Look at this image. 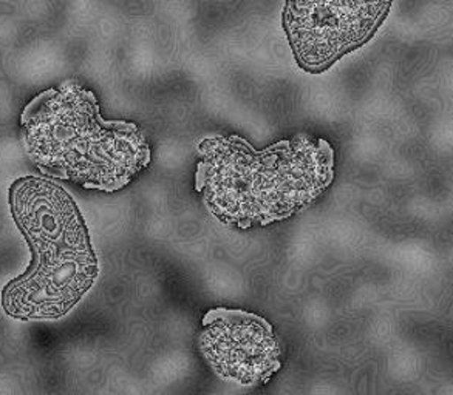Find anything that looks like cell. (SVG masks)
Instances as JSON below:
<instances>
[{"mask_svg": "<svg viewBox=\"0 0 453 395\" xmlns=\"http://www.w3.org/2000/svg\"><path fill=\"white\" fill-rule=\"evenodd\" d=\"M12 216L28 239L45 310L64 314L92 286L96 256L73 198L61 186L27 177L10 189Z\"/></svg>", "mask_w": 453, "mask_h": 395, "instance_id": "3957f363", "label": "cell"}, {"mask_svg": "<svg viewBox=\"0 0 453 395\" xmlns=\"http://www.w3.org/2000/svg\"><path fill=\"white\" fill-rule=\"evenodd\" d=\"M393 0H287L282 27L301 70L328 72L343 56L367 45Z\"/></svg>", "mask_w": 453, "mask_h": 395, "instance_id": "277c9868", "label": "cell"}, {"mask_svg": "<svg viewBox=\"0 0 453 395\" xmlns=\"http://www.w3.org/2000/svg\"><path fill=\"white\" fill-rule=\"evenodd\" d=\"M198 346L215 374L245 386L266 384L280 368L273 326L246 310H209L203 316Z\"/></svg>", "mask_w": 453, "mask_h": 395, "instance_id": "5b68a950", "label": "cell"}, {"mask_svg": "<svg viewBox=\"0 0 453 395\" xmlns=\"http://www.w3.org/2000/svg\"><path fill=\"white\" fill-rule=\"evenodd\" d=\"M196 190L223 224L242 231L291 218L314 204L334 179V148L296 134L256 150L239 134L196 142Z\"/></svg>", "mask_w": 453, "mask_h": 395, "instance_id": "6da1fadb", "label": "cell"}, {"mask_svg": "<svg viewBox=\"0 0 453 395\" xmlns=\"http://www.w3.org/2000/svg\"><path fill=\"white\" fill-rule=\"evenodd\" d=\"M31 163L45 177L113 194L152 163L135 122L101 115L95 93L74 80L39 93L20 115Z\"/></svg>", "mask_w": 453, "mask_h": 395, "instance_id": "7a4b0ae2", "label": "cell"}]
</instances>
